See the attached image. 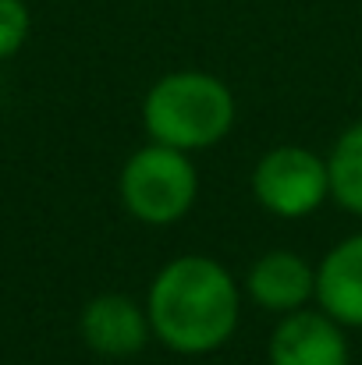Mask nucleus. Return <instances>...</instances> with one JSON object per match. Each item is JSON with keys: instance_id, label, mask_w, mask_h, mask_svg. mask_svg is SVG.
I'll list each match as a JSON object with an SVG mask.
<instances>
[{"instance_id": "9d476101", "label": "nucleus", "mask_w": 362, "mask_h": 365, "mask_svg": "<svg viewBox=\"0 0 362 365\" xmlns=\"http://www.w3.org/2000/svg\"><path fill=\"white\" fill-rule=\"evenodd\" d=\"M32 32V14L25 0H0V61H11Z\"/></svg>"}, {"instance_id": "423d86ee", "label": "nucleus", "mask_w": 362, "mask_h": 365, "mask_svg": "<svg viewBox=\"0 0 362 365\" xmlns=\"http://www.w3.org/2000/svg\"><path fill=\"white\" fill-rule=\"evenodd\" d=\"M270 365H352V344L338 319L323 309H298L281 316L266 344Z\"/></svg>"}, {"instance_id": "20e7f679", "label": "nucleus", "mask_w": 362, "mask_h": 365, "mask_svg": "<svg viewBox=\"0 0 362 365\" xmlns=\"http://www.w3.org/2000/svg\"><path fill=\"white\" fill-rule=\"evenodd\" d=\"M252 195L277 220H306L331 199L327 156L306 145H273L252 167Z\"/></svg>"}, {"instance_id": "f03ea898", "label": "nucleus", "mask_w": 362, "mask_h": 365, "mask_svg": "<svg viewBox=\"0 0 362 365\" xmlns=\"http://www.w3.org/2000/svg\"><path fill=\"white\" fill-rule=\"evenodd\" d=\"M238 118L235 93L224 78L181 68L156 78L142 100V128L149 142L181 149V153H203L221 145Z\"/></svg>"}, {"instance_id": "f257e3e1", "label": "nucleus", "mask_w": 362, "mask_h": 365, "mask_svg": "<svg viewBox=\"0 0 362 365\" xmlns=\"http://www.w3.org/2000/svg\"><path fill=\"white\" fill-rule=\"evenodd\" d=\"M146 316L153 337L174 355H210L238 330L241 287L221 259L178 255L149 280Z\"/></svg>"}, {"instance_id": "0eeeda50", "label": "nucleus", "mask_w": 362, "mask_h": 365, "mask_svg": "<svg viewBox=\"0 0 362 365\" xmlns=\"http://www.w3.org/2000/svg\"><path fill=\"white\" fill-rule=\"evenodd\" d=\"M245 291L263 312H298L316 298V266L291 248H270L248 266Z\"/></svg>"}, {"instance_id": "6e6552de", "label": "nucleus", "mask_w": 362, "mask_h": 365, "mask_svg": "<svg viewBox=\"0 0 362 365\" xmlns=\"http://www.w3.org/2000/svg\"><path fill=\"white\" fill-rule=\"evenodd\" d=\"M316 305L345 330H362V231L341 238L320 259Z\"/></svg>"}, {"instance_id": "7ed1b4c3", "label": "nucleus", "mask_w": 362, "mask_h": 365, "mask_svg": "<svg viewBox=\"0 0 362 365\" xmlns=\"http://www.w3.org/2000/svg\"><path fill=\"white\" fill-rule=\"evenodd\" d=\"M118 195L131 220L146 227H174L199 199V170L188 153L149 142L124 160Z\"/></svg>"}, {"instance_id": "1a4fd4ad", "label": "nucleus", "mask_w": 362, "mask_h": 365, "mask_svg": "<svg viewBox=\"0 0 362 365\" xmlns=\"http://www.w3.org/2000/svg\"><path fill=\"white\" fill-rule=\"evenodd\" d=\"M327 170H331V199L341 210L362 217V121L348 124L338 135L327 156Z\"/></svg>"}, {"instance_id": "39448f33", "label": "nucleus", "mask_w": 362, "mask_h": 365, "mask_svg": "<svg viewBox=\"0 0 362 365\" xmlns=\"http://www.w3.org/2000/svg\"><path fill=\"white\" fill-rule=\"evenodd\" d=\"M79 337L100 359H131L153 341V327L146 316V302L131 294L104 291L89 298L79 312Z\"/></svg>"}]
</instances>
